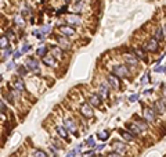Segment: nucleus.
<instances>
[{"instance_id": "7c9ffc66", "label": "nucleus", "mask_w": 166, "mask_h": 157, "mask_svg": "<svg viewBox=\"0 0 166 157\" xmlns=\"http://www.w3.org/2000/svg\"><path fill=\"white\" fill-rule=\"evenodd\" d=\"M50 29H51V26H50V25H43L39 31L42 32V35H46V33H49V32H50Z\"/></svg>"}, {"instance_id": "ddd939ff", "label": "nucleus", "mask_w": 166, "mask_h": 157, "mask_svg": "<svg viewBox=\"0 0 166 157\" xmlns=\"http://www.w3.org/2000/svg\"><path fill=\"white\" fill-rule=\"evenodd\" d=\"M125 61L127 63V67H136L138 64V59L133 54H125Z\"/></svg>"}, {"instance_id": "0eeeda50", "label": "nucleus", "mask_w": 166, "mask_h": 157, "mask_svg": "<svg viewBox=\"0 0 166 157\" xmlns=\"http://www.w3.org/2000/svg\"><path fill=\"white\" fill-rule=\"evenodd\" d=\"M26 70H29V71H37V70H39V61H37V59L29 57V59L26 60Z\"/></svg>"}, {"instance_id": "a18cd8bd", "label": "nucleus", "mask_w": 166, "mask_h": 157, "mask_svg": "<svg viewBox=\"0 0 166 157\" xmlns=\"http://www.w3.org/2000/svg\"><path fill=\"white\" fill-rule=\"evenodd\" d=\"M96 149H97V150H103V149H104V145H98Z\"/></svg>"}, {"instance_id": "aec40b11", "label": "nucleus", "mask_w": 166, "mask_h": 157, "mask_svg": "<svg viewBox=\"0 0 166 157\" xmlns=\"http://www.w3.org/2000/svg\"><path fill=\"white\" fill-rule=\"evenodd\" d=\"M154 39H156L158 42H161V40L165 39V33H163L162 28H158V29L155 31V33H154Z\"/></svg>"}, {"instance_id": "a19ab883", "label": "nucleus", "mask_w": 166, "mask_h": 157, "mask_svg": "<svg viewBox=\"0 0 166 157\" xmlns=\"http://www.w3.org/2000/svg\"><path fill=\"white\" fill-rule=\"evenodd\" d=\"M21 54H22V53H21L20 50H15V52L13 53V57H14V59H20V57H21Z\"/></svg>"}, {"instance_id": "4be33fe9", "label": "nucleus", "mask_w": 166, "mask_h": 157, "mask_svg": "<svg viewBox=\"0 0 166 157\" xmlns=\"http://www.w3.org/2000/svg\"><path fill=\"white\" fill-rule=\"evenodd\" d=\"M8 38H7L6 35H2L0 36V49H6V47H8Z\"/></svg>"}, {"instance_id": "f8f14e48", "label": "nucleus", "mask_w": 166, "mask_h": 157, "mask_svg": "<svg viewBox=\"0 0 166 157\" xmlns=\"http://www.w3.org/2000/svg\"><path fill=\"white\" fill-rule=\"evenodd\" d=\"M65 128L68 129V131H71V132H73V134L78 136V132H76V122L72 120V118H67L65 120Z\"/></svg>"}, {"instance_id": "412c9836", "label": "nucleus", "mask_w": 166, "mask_h": 157, "mask_svg": "<svg viewBox=\"0 0 166 157\" xmlns=\"http://www.w3.org/2000/svg\"><path fill=\"white\" fill-rule=\"evenodd\" d=\"M3 96H4V100H7L10 104H14V100H15V99H14V93H13V92H6V90H4Z\"/></svg>"}, {"instance_id": "cd10ccee", "label": "nucleus", "mask_w": 166, "mask_h": 157, "mask_svg": "<svg viewBox=\"0 0 166 157\" xmlns=\"http://www.w3.org/2000/svg\"><path fill=\"white\" fill-rule=\"evenodd\" d=\"M50 141H51L53 146H54L55 149H64V145H62V143H61V142H60V141H57V139H54V138H51V139H50Z\"/></svg>"}, {"instance_id": "9d476101", "label": "nucleus", "mask_w": 166, "mask_h": 157, "mask_svg": "<svg viewBox=\"0 0 166 157\" xmlns=\"http://www.w3.org/2000/svg\"><path fill=\"white\" fill-rule=\"evenodd\" d=\"M14 88H15V92H18V93L25 90V82H24V79L21 77H17L14 79Z\"/></svg>"}, {"instance_id": "e433bc0d", "label": "nucleus", "mask_w": 166, "mask_h": 157, "mask_svg": "<svg viewBox=\"0 0 166 157\" xmlns=\"http://www.w3.org/2000/svg\"><path fill=\"white\" fill-rule=\"evenodd\" d=\"M29 50H31V45H28V43H26V45H24L21 53H26V52H29Z\"/></svg>"}, {"instance_id": "49530a36", "label": "nucleus", "mask_w": 166, "mask_h": 157, "mask_svg": "<svg viewBox=\"0 0 166 157\" xmlns=\"http://www.w3.org/2000/svg\"><path fill=\"white\" fill-rule=\"evenodd\" d=\"M144 93H145V95H148V93H152V89H150V90H145Z\"/></svg>"}, {"instance_id": "c9c22d12", "label": "nucleus", "mask_w": 166, "mask_h": 157, "mask_svg": "<svg viewBox=\"0 0 166 157\" xmlns=\"http://www.w3.org/2000/svg\"><path fill=\"white\" fill-rule=\"evenodd\" d=\"M107 157H122L121 156V153H118V152H109V153L107 154Z\"/></svg>"}, {"instance_id": "bb28decb", "label": "nucleus", "mask_w": 166, "mask_h": 157, "mask_svg": "<svg viewBox=\"0 0 166 157\" xmlns=\"http://www.w3.org/2000/svg\"><path fill=\"white\" fill-rule=\"evenodd\" d=\"M36 54H37L39 57L46 56V54H47V47H46V46H42V47H39V49L36 50Z\"/></svg>"}, {"instance_id": "c85d7f7f", "label": "nucleus", "mask_w": 166, "mask_h": 157, "mask_svg": "<svg viewBox=\"0 0 166 157\" xmlns=\"http://www.w3.org/2000/svg\"><path fill=\"white\" fill-rule=\"evenodd\" d=\"M33 157H49V156H47L46 152H43V150H35L33 152Z\"/></svg>"}, {"instance_id": "ea45409f", "label": "nucleus", "mask_w": 166, "mask_h": 157, "mask_svg": "<svg viewBox=\"0 0 166 157\" xmlns=\"http://www.w3.org/2000/svg\"><path fill=\"white\" fill-rule=\"evenodd\" d=\"M7 38H14V31L11 29V28H8V29H7Z\"/></svg>"}, {"instance_id": "f704fd0d", "label": "nucleus", "mask_w": 166, "mask_h": 157, "mask_svg": "<svg viewBox=\"0 0 166 157\" xmlns=\"http://www.w3.org/2000/svg\"><path fill=\"white\" fill-rule=\"evenodd\" d=\"M79 149H80V146H78V147H76V149H73V150H72V152H69V153H68V156H67V157H75V154L79 152Z\"/></svg>"}, {"instance_id": "37998d69", "label": "nucleus", "mask_w": 166, "mask_h": 157, "mask_svg": "<svg viewBox=\"0 0 166 157\" xmlns=\"http://www.w3.org/2000/svg\"><path fill=\"white\" fill-rule=\"evenodd\" d=\"M13 68H14V63H13V61L8 63V64H7V70L10 71V70H13Z\"/></svg>"}, {"instance_id": "4468645a", "label": "nucleus", "mask_w": 166, "mask_h": 157, "mask_svg": "<svg viewBox=\"0 0 166 157\" xmlns=\"http://www.w3.org/2000/svg\"><path fill=\"white\" fill-rule=\"evenodd\" d=\"M42 61H43V64H44V66H47V67H53L55 64V59H54V56H53V54H46V56H43L42 57Z\"/></svg>"}, {"instance_id": "79ce46f5", "label": "nucleus", "mask_w": 166, "mask_h": 157, "mask_svg": "<svg viewBox=\"0 0 166 157\" xmlns=\"http://www.w3.org/2000/svg\"><path fill=\"white\" fill-rule=\"evenodd\" d=\"M137 99H138V95H132L130 97H129V100H130V101H136Z\"/></svg>"}, {"instance_id": "f03ea898", "label": "nucleus", "mask_w": 166, "mask_h": 157, "mask_svg": "<svg viewBox=\"0 0 166 157\" xmlns=\"http://www.w3.org/2000/svg\"><path fill=\"white\" fill-rule=\"evenodd\" d=\"M154 111L158 113V114H163L166 111V99H159V100H155L154 103Z\"/></svg>"}, {"instance_id": "58836bf2", "label": "nucleus", "mask_w": 166, "mask_h": 157, "mask_svg": "<svg viewBox=\"0 0 166 157\" xmlns=\"http://www.w3.org/2000/svg\"><path fill=\"white\" fill-rule=\"evenodd\" d=\"M18 74H20V75H25L26 74V70L24 68V66H20V68H18Z\"/></svg>"}, {"instance_id": "b1692460", "label": "nucleus", "mask_w": 166, "mask_h": 157, "mask_svg": "<svg viewBox=\"0 0 166 157\" xmlns=\"http://www.w3.org/2000/svg\"><path fill=\"white\" fill-rule=\"evenodd\" d=\"M119 132H121V135L125 138V139H126L127 142H132V141H133V139H134V138H133V135H132L129 131H123V129H121V131H119Z\"/></svg>"}, {"instance_id": "9b49d317", "label": "nucleus", "mask_w": 166, "mask_h": 157, "mask_svg": "<svg viewBox=\"0 0 166 157\" xmlns=\"http://www.w3.org/2000/svg\"><path fill=\"white\" fill-rule=\"evenodd\" d=\"M98 93H100V97L101 99H107L109 96V88H108L107 84H101L98 86Z\"/></svg>"}, {"instance_id": "5701e85b", "label": "nucleus", "mask_w": 166, "mask_h": 157, "mask_svg": "<svg viewBox=\"0 0 166 157\" xmlns=\"http://www.w3.org/2000/svg\"><path fill=\"white\" fill-rule=\"evenodd\" d=\"M55 131H57V134H58L60 138H62V139H67L68 138V134H67V129L62 127H57L55 128Z\"/></svg>"}, {"instance_id": "4c0bfd02", "label": "nucleus", "mask_w": 166, "mask_h": 157, "mask_svg": "<svg viewBox=\"0 0 166 157\" xmlns=\"http://www.w3.org/2000/svg\"><path fill=\"white\" fill-rule=\"evenodd\" d=\"M0 111H3V113H6L7 110H6V104L3 103V100L0 99Z\"/></svg>"}, {"instance_id": "a878e982", "label": "nucleus", "mask_w": 166, "mask_h": 157, "mask_svg": "<svg viewBox=\"0 0 166 157\" xmlns=\"http://www.w3.org/2000/svg\"><path fill=\"white\" fill-rule=\"evenodd\" d=\"M14 24H15L17 26H24V17L22 15H15L14 17Z\"/></svg>"}, {"instance_id": "f257e3e1", "label": "nucleus", "mask_w": 166, "mask_h": 157, "mask_svg": "<svg viewBox=\"0 0 166 157\" xmlns=\"http://www.w3.org/2000/svg\"><path fill=\"white\" fill-rule=\"evenodd\" d=\"M112 74L116 75L118 78H126L129 75V68L127 66H115L112 67Z\"/></svg>"}, {"instance_id": "39448f33", "label": "nucleus", "mask_w": 166, "mask_h": 157, "mask_svg": "<svg viewBox=\"0 0 166 157\" xmlns=\"http://www.w3.org/2000/svg\"><path fill=\"white\" fill-rule=\"evenodd\" d=\"M143 49L147 50V52H156V50H158V40L154 39V38L150 40H147V42L144 43Z\"/></svg>"}, {"instance_id": "2eb2a0df", "label": "nucleus", "mask_w": 166, "mask_h": 157, "mask_svg": "<svg viewBox=\"0 0 166 157\" xmlns=\"http://www.w3.org/2000/svg\"><path fill=\"white\" fill-rule=\"evenodd\" d=\"M67 21H68L71 25H80L82 24V18L79 15H75V14H69L67 17Z\"/></svg>"}, {"instance_id": "c756f323", "label": "nucleus", "mask_w": 166, "mask_h": 157, "mask_svg": "<svg viewBox=\"0 0 166 157\" xmlns=\"http://www.w3.org/2000/svg\"><path fill=\"white\" fill-rule=\"evenodd\" d=\"M134 53H136V57H138V59H141V60H147L145 54H144V52H143V50H141V49H140V50L137 49Z\"/></svg>"}, {"instance_id": "6e6552de", "label": "nucleus", "mask_w": 166, "mask_h": 157, "mask_svg": "<svg viewBox=\"0 0 166 157\" xmlns=\"http://www.w3.org/2000/svg\"><path fill=\"white\" fill-rule=\"evenodd\" d=\"M144 120L147 122H154L156 120V113L154 111V108H145L144 110Z\"/></svg>"}, {"instance_id": "20e7f679", "label": "nucleus", "mask_w": 166, "mask_h": 157, "mask_svg": "<svg viewBox=\"0 0 166 157\" xmlns=\"http://www.w3.org/2000/svg\"><path fill=\"white\" fill-rule=\"evenodd\" d=\"M80 114L85 118H91L93 115H94V111H93V108L90 107V104L83 103V104L80 106Z\"/></svg>"}, {"instance_id": "72a5a7b5", "label": "nucleus", "mask_w": 166, "mask_h": 157, "mask_svg": "<svg viewBox=\"0 0 166 157\" xmlns=\"http://www.w3.org/2000/svg\"><path fill=\"white\" fill-rule=\"evenodd\" d=\"M108 136H109V135H108V132H100V134H98V138H100L101 141H105V139H108Z\"/></svg>"}, {"instance_id": "2f4dec72", "label": "nucleus", "mask_w": 166, "mask_h": 157, "mask_svg": "<svg viewBox=\"0 0 166 157\" xmlns=\"http://www.w3.org/2000/svg\"><path fill=\"white\" fill-rule=\"evenodd\" d=\"M11 49H10V46H8V47H6V49H4V53H3V59H7V57H10V54H11Z\"/></svg>"}, {"instance_id": "7ed1b4c3", "label": "nucleus", "mask_w": 166, "mask_h": 157, "mask_svg": "<svg viewBox=\"0 0 166 157\" xmlns=\"http://www.w3.org/2000/svg\"><path fill=\"white\" fill-rule=\"evenodd\" d=\"M58 31L61 35L67 36V38H69V36H73L75 35V28L73 26H69V25H60L58 26Z\"/></svg>"}, {"instance_id": "6ab92c4d", "label": "nucleus", "mask_w": 166, "mask_h": 157, "mask_svg": "<svg viewBox=\"0 0 166 157\" xmlns=\"http://www.w3.org/2000/svg\"><path fill=\"white\" fill-rule=\"evenodd\" d=\"M89 101H90V104L94 106V107L101 106V97H100V95H91L90 99H89Z\"/></svg>"}, {"instance_id": "dca6fc26", "label": "nucleus", "mask_w": 166, "mask_h": 157, "mask_svg": "<svg viewBox=\"0 0 166 157\" xmlns=\"http://www.w3.org/2000/svg\"><path fill=\"white\" fill-rule=\"evenodd\" d=\"M126 128H127V131L130 132V134H134V135H140L141 134L140 128L137 127L134 122H129V124H126Z\"/></svg>"}, {"instance_id": "c03bdc74", "label": "nucleus", "mask_w": 166, "mask_h": 157, "mask_svg": "<svg viewBox=\"0 0 166 157\" xmlns=\"http://www.w3.org/2000/svg\"><path fill=\"white\" fill-rule=\"evenodd\" d=\"M162 95H163V97L166 99V86H163V89H162Z\"/></svg>"}, {"instance_id": "423d86ee", "label": "nucleus", "mask_w": 166, "mask_h": 157, "mask_svg": "<svg viewBox=\"0 0 166 157\" xmlns=\"http://www.w3.org/2000/svg\"><path fill=\"white\" fill-rule=\"evenodd\" d=\"M57 42H58V46L62 50H69L71 49V43H69V40L67 39V36L58 35L57 36Z\"/></svg>"}, {"instance_id": "09e8293b", "label": "nucleus", "mask_w": 166, "mask_h": 157, "mask_svg": "<svg viewBox=\"0 0 166 157\" xmlns=\"http://www.w3.org/2000/svg\"><path fill=\"white\" fill-rule=\"evenodd\" d=\"M163 33H166V26H165V28H163Z\"/></svg>"}, {"instance_id": "1a4fd4ad", "label": "nucleus", "mask_w": 166, "mask_h": 157, "mask_svg": "<svg viewBox=\"0 0 166 157\" xmlns=\"http://www.w3.org/2000/svg\"><path fill=\"white\" fill-rule=\"evenodd\" d=\"M107 78H108V84L111 85V88L115 89V90H118V89H119V86H121L119 78H118L116 75H114V74H109V75H108Z\"/></svg>"}, {"instance_id": "f3484780", "label": "nucleus", "mask_w": 166, "mask_h": 157, "mask_svg": "<svg viewBox=\"0 0 166 157\" xmlns=\"http://www.w3.org/2000/svg\"><path fill=\"white\" fill-rule=\"evenodd\" d=\"M112 146H114V150L118 152V153H123V152L126 150V145H125L123 142H118V141H115L114 143H112Z\"/></svg>"}, {"instance_id": "8fccbe9b", "label": "nucleus", "mask_w": 166, "mask_h": 157, "mask_svg": "<svg viewBox=\"0 0 166 157\" xmlns=\"http://www.w3.org/2000/svg\"><path fill=\"white\" fill-rule=\"evenodd\" d=\"M100 157H103V156H100Z\"/></svg>"}, {"instance_id": "a211bd4d", "label": "nucleus", "mask_w": 166, "mask_h": 157, "mask_svg": "<svg viewBox=\"0 0 166 157\" xmlns=\"http://www.w3.org/2000/svg\"><path fill=\"white\" fill-rule=\"evenodd\" d=\"M134 124L140 128V131H147V129H148V124H147L145 120H141V118H137L136 117V121H134Z\"/></svg>"}, {"instance_id": "393cba45", "label": "nucleus", "mask_w": 166, "mask_h": 157, "mask_svg": "<svg viewBox=\"0 0 166 157\" xmlns=\"http://www.w3.org/2000/svg\"><path fill=\"white\" fill-rule=\"evenodd\" d=\"M51 52H53V56L54 57H61L62 56V49L60 47V46H54V47H51Z\"/></svg>"}, {"instance_id": "de8ad7c7", "label": "nucleus", "mask_w": 166, "mask_h": 157, "mask_svg": "<svg viewBox=\"0 0 166 157\" xmlns=\"http://www.w3.org/2000/svg\"><path fill=\"white\" fill-rule=\"evenodd\" d=\"M0 120H3V111H0Z\"/></svg>"}, {"instance_id": "473e14b6", "label": "nucleus", "mask_w": 166, "mask_h": 157, "mask_svg": "<svg viewBox=\"0 0 166 157\" xmlns=\"http://www.w3.org/2000/svg\"><path fill=\"white\" fill-rule=\"evenodd\" d=\"M86 143H87V146H90V147H96V142H94V138H93V136L89 138Z\"/></svg>"}]
</instances>
